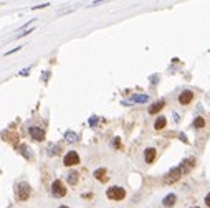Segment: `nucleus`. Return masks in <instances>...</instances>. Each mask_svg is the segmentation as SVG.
I'll use <instances>...</instances> for the list:
<instances>
[{
  "instance_id": "15",
  "label": "nucleus",
  "mask_w": 210,
  "mask_h": 208,
  "mask_svg": "<svg viewBox=\"0 0 210 208\" xmlns=\"http://www.w3.org/2000/svg\"><path fill=\"white\" fill-rule=\"evenodd\" d=\"M166 126H167V119L164 117V116H159V117L156 119V122H154V129H156V130L164 129Z\"/></svg>"
},
{
  "instance_id": "17",
  "label": "nucleus",
  "mask_w": 210,
  "mask_h": 208,
  "mask_svg": "<svg viewBox=\"0 0 210 208\" xmlns=\"http://www.w3.org/2000/svg\"><path fill=\"white\" fill-rule=\"evenodd\" d=\"M192 127H195V129H202V127H205V119L202 117V116L195 117V119H194V122H192Z\"/></svg>"
},
{
  "instance_id": "16",
  "label": "nucleus",
  "mask_w": 210,
  "mask_h": 208,
  "mask_svg": "<svg viewBox=\"0 0 210 208\" xmlns=\"http://www.w3.org/2000/svg\"><path fill=\"white\" fill-rule=\"evenodd\" d=\"M65 140L66 142H76V140H78V134L73 132V130H66L65 132Z\"/></svg>"
},
{
  "instance_id": "21",
  "label": "nucleus",
  "mask_w": 210,
  "mask_h": 208,
  "mask_svg": "<svg viewBox=\"0 0 210 208\" xmlns=\"http://www.w3.org/2000/svg\"><path fill=\"white\" fill-rule=\"evenodd\" d=\"M119 140H121V139H119V137H116V139H114V140H113V146H114V147H116V149H119V147H121V142H119Z\"/></svg>"
},
{
  "instance_id": "7",
  "label": "nucleus",
  "mask_w": 210,
  "mask_h": 208,
  "mask_svg": "<svg viewBox=\"0 0 210 208\" xmlns=\"http://www.w3.org/2000/svg\"><path fill=\"white\" fill-rule=\"evenodd\" d=\"M179 103L182 106H187V104H190L192 101H194V93H192L190 89H185V91H182V93L179 94Z\"/></svg>"
},
{
  "instance_id": "10",
  "label": "nucleus",
  "mask_w": 210,
  "mask_h": 208,
  "mask_svg": "<svg viewBox=\"0 0 210 208\" xmlns=\"http://www.w3.org/2000/svg\"><path fill=\"white\" fill-rule=\"evenodd\" d=\"M176 202H177V197H176V193H169L167 197H164V200H162V205H164V206H167V208H172L174 205H176Z\"/></svg>"
},
{
  "instance_id": "4",
  "label": "nucleus",
  "mask_w": 210,
  "mask_h": 208,
  "mask_svg": "<svg viewBox=\"0 0 210 208\" xmlns=\"http://www.w3.org/2000/svg\"><path fill=\"white\" fill-rule=\"evenodd\" d=\"M63 164H65V167H75V165L79 164V155L78 152H75V150H69L68 154H66L65 157H63Z\"/></svg>"
},
{
  "instance_id": "28",
  "label": "nucleus",
  "mask_w": 210,
  "mask_h": 208,
  "mask_svg": "<svg viewBox=\"0 0 210 208\" xmlns=\"http://www.w3.org/2000/svg\"><path fill=\"white\" fill-rule=\"evenodd\" d=\"M192 208H200V206H192Z\"/></svg>"
},
{
  "instance_id": "25",
  "label": "nucleus",
  "mask_w": 210,
  "mask_h": 208,
  "mask_svg": "<svg viewBox=\"0 0 210 208\" xmlns=\"http://www.w3.org/2000/svg\"><path fill=\"white\" fill-rule=\"evenodd\" d=\"M205 205H207V206L210 208V193H208L207 197H205Z\"/></svg>"
},
{
  "instance_id": "18",
  "label": "nucleus",
  "mask_w": 210,
  "mask_h": 208,
  "mask_svg": "<svg viewBox=\"0 0 210 208\" xmlns=\"http://www.w3.org/2000/svg\"><path fill=\"white\" fill-rule=\"evenodd\" d=\"M78 178H79L78 172L71 170V172L68 174V183H69V185H76V183H78Z\"/></svg>"
},
{
  "instance_id": "1",
  "label": "nucleus",
  "mask_w": 210,
  "mask_h": 208,
  "mask_svg": "<svg viewBox=\"0 0 210 208\" xmlns=\"http://www.w3.org/2000/svg\"><path fill=\"white\" fill-rule=\"evenodd\" d=\"M31 195V187L27 182H20L17 185V200L18 202H27Z\"/></svg>"
},
{
  "instance_id": "26",
  "label": "nucleus",
  "mask_w": 210,
  "mask_h": 208,
  "mask_svg": "<svg viewBox=\"0 0 210 208\" xmlns=\"http://www.w3.org/2000/svg\"><path fill=\"white\" fill-rule=\"evenodd\" d=\"M174 121H176V122H179V121H180V117L177 116V112H174Z\"/></svg>"
},
{
  "instance_id": "9",
  "label": "nucleus",
  "mask_w": 210,
  "mask_h": 208,
  "mask_svg": "<svg viewBox=\"0 0 210 208\" xmlns=\"http://www.w3.org/2000/svg\"><path fill=\"white\" fill-rule=\"evenodd\" d=\"M94 177H96V180H99L101 183H104V182H108L109 178H108V170L104 167H101V168H98V170H94Z\"/></svg>"
},
{
  "instance_id": "23",
  "label": "nucleus",
  "mask_w": 210,
  "mask_h": 208,
  "mask_svg": "<svg viewBox=\"0 0 210 208\" xmlns=\"http://www.w3.org/2000/svg\"><path fill=\"white\" fill-rule=\"evenodd\" d=\"M45 7H48V3H43V5H37V7H33V10H40V8H45Z\"/></svg>"
},
{
  "instance_id": "3",
  "label": "nucleus",
  "mask_w": 210,
  "mask_h": 208,
  "mask_svg": "<svg viewBox=\"0 0 210 208\" xmlns=\"http://www.w3.org/2000/svg\"><path fill=\"white\" fill-rule=\"evenodd\" d=\"M51 195H53L55 198H63V197L66 195V187L63 185L61 180H55L51 183Z\"/></svg>"
},
{
  "instance_id": "11",
  "label": "nucleus",
  "mask_w": 210,
  "mask_h": 208,
  "mask_svg": "<svg viewBox=\"0 0 210 208\" xmlns=\"http://www.w3.org/2000/svg\"><path fill=\"white\" fill-rule=\"evenodd\" d=\"M147 101H149L147 94H132V96L129 98V103H139V104H142V103H147Z\"/></svg>"
},
{
  "instance_id": "13",
  "label": "nucleus",
  "mask_w": 210,
  "mask_h": 208,
  "mask_svg": "<svg viewBox=\"0 0 210 208\" xmlns=\"http://www.w3.org/2000/svg\"><path fill=\"white\" fill-rule=\"evenodd\" d=\"M18 152L22 154V155L25 157L27 160H31V158H33V155H31V150L28 149V146H27V144H22V146H18Z\"/></svg>"
},
{
  "instance_id": "5",
  "label": "nucleus",
  "mask_w": 210,
  "mask_h": 208,
  "mask_svg": "<svg viewBox=\"0 0 210 208\" xmlns=\"http://www.w3.org/2000/svg\"><path fill=\"white\" fill-rule=\"evenodd\" d=\"M180 175H182V168L180 167H174V168H170V170L167 172V175L164 177V182L166 183H174V182H177L180 178Z\"/></svg>"
},
{
  "instance_id": "22",
  "label": "nucleus",
  "mask_w": 210,
  "mask_h": 208,
  "mask_svg": "<svg viewBox=\"0 0 210 208\" xmlns=\"http://www.w3.org/2000/svg\"><path fill=\"white\" fill-rule=\"evenodd\" d=\"M28 73H30V68H27V69H23V71H20L18 75L20 76H28Z\"/></svg>"
},
{
  "instance_id": "24",
  "label": "nucleus",
  "mask_w": 210,
  "mask_h": 208,
  "mask_svg": "<svg viewBox=\"0 0 210 208\" xmlns=\"http://www.w3.org/2000/svg\"><path fill=\"white\" fill-rule=\"evenodd\" d=\"M179 137H180V140H182V142H185V144L189 142V140H187V137H185V134H180Z\"/></svg>"
},
{
  "instance_id": "27",
  "label": "nucleus",
  "mask_w": 210,
  "mask_h": 208,
  "mask_svg": "<svg viewBox=\"0 0 210 208\" xmlns=\"http://www.w3.org/2000/svg\"><path fill=\"white\" fill-rule=\"evenodd\" d=\"M58 208H69V206H66V205H61V206H58Z\"/></svg>"
},
{
  "instance_id": "19",
  "label": "nucleus",
  "mask_w": 210,
  "mask_h": 208,
  "mask_svg": "<svg viewBox=\"0 0 210 208\" xmlns=\"http://www.w3.org/2000/svg\"><path fill=\"white\" fill-rule=\"evenodd\" d=\"M47 152H48V155H58L61 152V146H51Z\"/></svg>"
},
{
  "instance_id": "14",
  "label": "nucleus",
  "mask_w": 210,
  "mask_h": 208,
  "mask_svg": "<svg viewBox=\"0 0 210 208\" xmlns=\"http://www.w3.org/2000/svg\"><path fill=\"white\" fill-rule=\"evenodd\" d=\"M194 164H195L194 158H185V160L179 165V167L182 168V174H184V172H189V170H190V168L194 167Z\"/></svg>"
},
{
  "instance_id": "6",
  "label": "nucleus",
  "mask_w": 210,
  "mask_h": 208,
  "mask_svg": "<svg viewBox=\"0 0 210 208\" xmlns=\"http://www.w3.org/2000/svg\"><path fill=\"white\" fill-rule=\"evenodd\" d=\"M30 132V137L33 140H37V142H41V140H45V130L41 127H38V126H31L28 129Z\"/></svg>"
},
{
  "instance_id": "8",
  "label": "nucleus",
  "mask_w": 210,
  "mask_h": 208,
  "mask_svg": "<svg viewBox=\"0 0 210 208\" xmlns=\"http://www.w3.org/2000/svg\"><path fill=\"white\" fill-rule=\"evenodd\" d=\"M156 154H157V150L154 149V147H147V149L144 150V160H146V164H152V162L156 160Z\"/></svg>"
},
{
  "instance_id": "2",
  "label": "nucleus",
  "mask_w": 210,
  "mask_h": 208,
  "mask_svg": "<svg viewBox=\"0 0 210 208\" xmlns=\"http://www.w3.org/2000/svg\"><path fill=\"white\" fill-rule=\"evenodd\" d=\"M106 197L109 200H116V202H119V200L126 198V190L122 188V187H109V188L106 190Z\"/></svg>"
},
{
  "instance_id": "12",
  "label": "nucleus",
  "mask_w": 210,
  "mask_h": 208,
  "mask_svg": "<svg viewBox=\"0 0 210 208\" xmlns=\"http://www.w3.org/2000/svg\"><path fill=\"white\" fill-rule=\"evenodd\" d=\"M164 106H166V101H164V99H160V101H157V103H154V104L149 107V114H157L159 111H162V109H164Z\"/></svg>"
},
{
  "instance_id": "20",
  "label": "nucleus",
  "mask_w": 210,
  "mask_h": 208,
  "mask_svg": "<svg viewBox=\"0 0 210 208\" xmlns=\"http://www.w3.org/2000/svg\"><path fill=\"white\" fill-rule=\"evenodd\" d=\"M96 122H98V116H93V117H91L89 121H88V124L91 126V127H93V126H96Z\"/></svg>"
}]
</instances>
